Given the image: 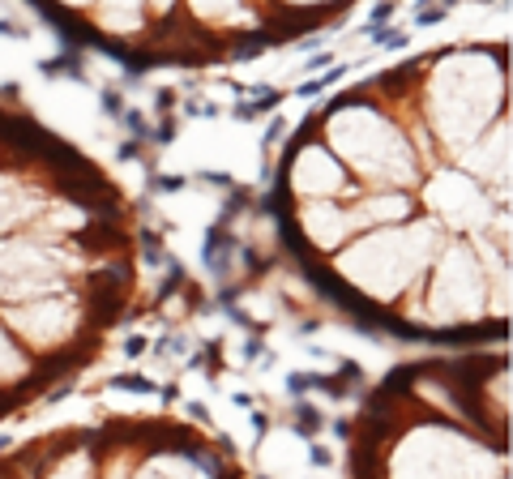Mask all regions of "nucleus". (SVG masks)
Masks as SVG:
<instances>
[{
    "mask_svg": "<svg viewBox=\"0 0 513 479\" xmlns=\"http://www.w3.org/2000/svg\"><path fill=\"white\" fill-rule=\"evenodd\" d=\"M86 287H108V291H124L129 287V265H108V270H98L86 279Z\"/></svg>",
    "mask_w": 513,
    "mask_h": 479,
    "instance_id": "obj_5",
    "label": "nucleus"
},
{
    "mask_svg": "<svg viewBox=\"0 0 513 479\" xmlns=\"http://www.w3.org/2000/svg\"><path fill=\"white\" fill-rule=\"evenodd\" d=\"M150 189L154 193H176V189H184V176H159V180H150Z\"/></svg>",
    "mask_w": 513,
    "mask_h": 479,
    "instance_id": "obj_16",
    "label": "nucleus"
},
{
    "mask_svg": "<svg viewBox=\"0 0 513 479\" xmlns=\"http://www.w3.org/2000/svg\"><path fill=\"white\" fill-rule=\"evenodd\" d=\"M86 308H90V326L108 330L124 317V291H108V287H86Z\"/></svg>",
    "mask_w": 513,
    "mask_h": 479,
    "instance_id": "obj_2",
    "label": "nucleus"
},
{
    "mask_svg": "<svg viewBox=\"0 0 513 479\" xmlns=\"http://www.w3.org/2000/svg\"><path fill=\"white\" fill-rule=\"evenodd\" d=\"M205 180H210V184H223V189H231V176H223V172H205Z\"/></svg>",
    "mask_w": 513,
    "mask_h": 479,
    "instance_id": "obj_22",
    "label": "nucleus"
},
{
    "mask_svg": "<svg viewBox=\"0 0 513 479\" xmlns=\"http://www.w3.org/2000/svg\"><path fill=\"white\" fill-rule=\"evenodd\" d=\"M231 248H235V240L227 236V227H223V223H219V227H210V231H205V248H201L205 270H210V274H227Z\"/></svg>",
    "mask_w": 513,
    "mask_h": 479,
    "instance_id": "obj_3",
    "label": "nucleus"
},
{
    "mask_svg": "<svg viewBox=\"0 0 513 479\" xmlns=\"http://www.w3.org/2000/svg\"><path fill=\"white\" fill-rule=\"evenodd\" d=\"M372 30H377V43L381 47H389V51H402L406 47V34L398 26H372Z\"/></svg>",
    "mask_w": 513,
    "mask_h": 479,
    "instance_id": "obj_11",
    "label": "nucleus"
},
{
    "mask_svg": "<svg viewBox=\"0 0 513 479\" xmlns=\"http://www.w3.org/2000/svg\"><path fill=\"white\" fill-rule=\"evenodd\" d=\"M266 428H270V419H266V415H261V411H252V433H256V437H261V433H266Z\"/></svg>",
    "mask_w": 513,
    "mask_h": 479,
    "instance_id": "obj_21",
    "label": "nucleus"
},
{
    "mask_svg": "<svg viewBox=\"0 0 513 479\" xmlns=\"http://www.w3.org/2000/svg\"><path fill=\"white\" fill-rule=\"evenodd\" d=\"M124 244H129L124 227H120V223H108V219H90V223L77 231V248H82V253H94V257L116 253V248H124Z\"/></svg>",
    "mask_w": 513,
    "mask_h": 479,
    "instance_id": "obj_1",
    "label": "nucleus"
},
{
    "mask_svg": "<svg viewBox=\"0 0 513 479\" xmlns=\"http://www.w3.org/2000/svg\"><path fill=\"white\" fill-rule=\"evenodd\" d=\"M0 98H22V90L13 82H5V86H0Z\"/></svg>",
    "mask_w": 513,
    "mask_h": 479,
    "instance_id": "obj_23",
    "label": "nucleus"
},
{
    "mask_svg": "<svg viewBox=\"0 0 513 479\" xmlns=\"http://www.w3.org/2000/svg\"><path fill=\"white\" fill-rule=\"evenodd\" d=\"M278 137H283V120H274V124H270V133H266V141H278Z\"/></svg>",
    "mask_w": 513,
    "mask_h": 479,
    "instance_id": "obj_25",
    "label": "nucleus"
},
{
    "mask_svg": "<svg viewBox=\"0 0 513 479\" xmlns=\"http://www.w3.org/2000/svg\"><path fill=\"white\" fill-rule=\"evenodd\" d=\"M317 381H321V372H291V377H287V390L299 398V394H308V390H317Z\"/></svg>",
    "mask_w": 513,
    "mask_h": 479,
    "instance_id": "obj_10",
    "label": "nucleus"
},
{
    "mask_svg": "<svg viewBox=\"0 0 513 479\" xmlns=\"http://www.w3.org/2000/svg\"><path fill=\"white\" fill-rule=\"evenodd\" d=\"M180 287H184V270H180V265H167V279H163V287H159V291H154V304L171 300Z\"/></svg>",
    "mask_w": 513,
    "mask_h": 479,
    "instance_id": "obj_7",
    "label": "nucleus"
},
{
    "mask_svg": "<svg viewBox=\"0 0 513 479\" xmlns=\"http://www.w3.org/2000/svg\"><path fill=\"white\" fill-rule=\"evenodd\" d=\"M415 22H420V26H436V22H445V9H420Z\"/></svg>",
    "mask_w": 513,
    "mask_h": 479,
    "instance_id": "obj_18",
    "label": "nucleus"
},
{
    "mask_svg": "<svg viewBox=\"0 0 513 479\" xmlns=\"http://www.w3.org/2000/svg\"><path fill=\"white\" fill-rule=\"evenodd\" d=\"M171 137H176V120H163L159 129H154V141H159V146H167Z\"/></svg>",
    "mask_w": 513,
    "mask_h": 479,
    "instance_id": "obj_19",
    "label": "nucleus"
},
{
    "mask_svg": "<svg viewBox=\"0 0 513 479\" xmlns=\"http://www.w3.org/2000/svg\"><path fill=\"white\" fill-rule=\"evenodd\" d=\"M116 154H120V163H137V158H141V137H133V141H124V146H120Z\"/></svg>",
    "mask_w": 513,
    "mask_h": 479,
    "instance_id": "obj_17",
    "label": "nucleus"
},
{
    "mask_svg": "<svg viewBox=\"0 0 513 479\" xmlns=\"http://www.w3.org/2000/svg\"><path fill=\"white\" fill-rule=\"evenodd\" d=\"M5 129H9V112H0V137H5Z\"/></svg>",
    "mask_w": 513,
    "mask_h": 479,
    "instance_id": "obj_27",
    "label": "nucleus"
},
{
    "mask_svg": "<svg viewBox=\"0 0 513 479\" xmlns=\"http://www.w3.org/2000/svg\"><path fill=\"white\" fill-rule=\"evenodd\" d=\"M112 385L116 390H129V394H159V385L145 381V377H137V372H124V377H116Z\"/></svg>",
    "mask_w": 513,
    "mask_h": 479,
    "instance_id": "obj_8",
    "label": "nucleus"
},
{
    "mask_svg": "<svg viewBox=\"0 0 513 479\" xmlns=\"http://www.w3.org/2000/svg\"><path fill=\"white\" fill-rule=\"evenodd\" d=\"M141 253H145V261H150V265H163V261H167V253H163V236L141 231Z\"/></svg>",
    "mask_w": 513,
    "mask_h": 479,
    "instance_id": "obj_9",
    "label": "nucleus"
},
{
    "mask_svg": "<svg viewBox=\"0 0 513 479\" xmlns=\"http://www.w3.org/2000/svg\"><path fill=\"white\" fill-rule=\"evenodd\" d=\"M389 13H394V0H381V5L372 9V18H368V26H364V30H372V26H385V22H389Z\"/></svg>",
    "mask_w": 513,
    "mask_h": 479,
    "instance_id": "obj_15",
    "label": "nucleus"
},
{
    "mask_svg": "<svg viewBox=\"0 0 513 479\" xmlns=\"http://www.w3.org/2000/svg\"><path fill=\"white\" fill-rule=\"evenodd\" d=\"M43 69V77H86V69H82V56H77V51H69V56H51V60H43L39 65Z\"/></svg>",
    "mask_w": 513,
    "mask_h": 479,
    "instance_id": "obj_4",
    "label": "nucleus"
},
{
    "mask_svg": "<svg viewBox=\"0 0 513 479\" xmlns=\"http://www.w3.org/2000/svg\"><path fill=\"white\" fill-rule=\"evenodd\" d=\"M321 411L313 407V402H295V428L304 433V437H313V433H321Z\"/></svg>",
    "mask_w": 513,
    "mask_h": 479,
    "instance_id": "obj_6",
    "label": "nucleus"
},
{
    "mask_svg": "<svg viewBox=\"0 0 513 479\" xmlns=\"http://www.w3.org/2000/svg\"><path fill=\"white\" fill-rule=\"evenodd\" d=\"M103 112H108V116H120V112H124L120 90H103Z\"/></svg>",
    "mask_w": 513,
    "mask_h": 479,
    "instance_id": "obj_14",
    "label": "nucleus"
},
{
    "mask_svg": "<svg viewBox=\"0 0 513 479\" xmlns=\"http://www.w3.org/2000/svg\"><path fill=\"white\" fill-rule=\"evenodd\" d=\"M274 108H278V90H252V112L256 116H266Z\"/></svg>",
    "mask_w": 513,
    "mask_h": 479,
    "instance_id": "obj_12",
    "label": "nucleus"
},
{
    "mask_svg": "<svg viewBox=\"0 0 513 479\" xmlns=\"http://www.w3.org/2000/svg\"><path fill=\"white\" fill-rule=\"evenodd\" d=\"M145 347H150V343H145L141 334H133V338L124 343V355H133V359H137V355H145Z\"/></svg>",
    "mask_w": 513,
    "mask_h": 479,
    "instance_id": "obj_20",
    "label": "nucleus"
},
{
    "mask_svg": "<svg viewBox=\"0 0 513 479\" xmlns=\"http://www.w3.org/2000/svg\"><path fill=\"white\" fill-rule=\"evenodd\" d=\"M184 411H188V415H193V419H205V407H201V402H188V407H184Z\"/></svg>",
    "mask_w": 513,
    "mask_h": 479,
    "instance_id": "obj_26",
    "label": "nucleus"
},
{
    "mask_svg": "<svg viewBox=\"0 0 513 479\" xmlns=\"http://www.w3.org/2000/svg\"><path fill=\"white\" fill-rule=\"evenodd\" d=\"M120 124H124V129H129L133 137H145V116H141V112L124 108V112H120Z\"/></svg>",
    "mask_w": 513,
    "mask_h": 479,
    "instance_id": "obj_13",
    "label": "nucleus"
},
{
    "mask_svg": "<svg viewBox=\"0 0 513 479\" xmlns=\"http://www.w3.org/2000/svg\"><path fill=\"white\" fill-rule=\"evenodd\" d=\"M171 103H176V94H171V90H159V112H167Z\"/></svg>",
    "mask_w": 513,
    "mask_h": 479,
    "instance_id": "obj_24",
    "label": "nucleus"
}]
</instances>
